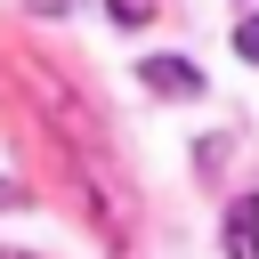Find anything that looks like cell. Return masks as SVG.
<instances>
[{
  "instance_id": "5b68a950",
  "label": "cell",
  "mask_w": 259,
  "mask_h": 259,
  "mask_svg": "<svg viewBox=\"0 0 259 259\" xmlns=\"http://www.w3.org/2000/svg\"><path fill=\"white\" fill-rule=\"evenodd\" d=\"M0 210H24V186L16 178H0Z\"/></svg>"
},
{
  "instance_id": "3957f363",
  "label": "cell",
  "mask_w": 259,
  "mask_h": 259,
  "mask_svg": "<svg viewBox=\"0 0 259 259\" xmlns=\"http://www.w3.org/2000/svg\"><path fill=\"white\" fill-rule=\"evenodd\" d=\"M235 57H243V65H259V16H243V24H235Z\"/></svg>"
},
{
  "instance_id": "7a4b0ae2",
  "label": "cell",
  "mask_w": 259,
  "mask_h": 259,
  "mask_svg": "<svg viewBox=\"0 0 259 259\" xmlns=\"http://www.w3.org/2000/svg\"><path fill=\"white\" fill-rule=\"evenodd\" d=\"M227 259H259V194L227 202Z\"/></svg>"
},
{
  "instance_id": "8992f818",
  "label": "cell",
  "mask_w": 259,
  "mask_h": 259,
  "mask_svg": "<svg viewBox=\"0 0 259 259\" xmlns=\"http://www.w3.org/2000/svg\"><path fill=\"white\" fill-rule=\"evenodd\" d=\"M0 259H24V251H0Z\"/></svg>"
},
{
  "instance_id": "277c9868",
  "label": "cell",
  "mask_w": 259,
  "mask_h": 259,
  "mask_svg": "<svg viewBox=\"0 0 259 259\" xmlns=\"http://www.w3.org/2000/svg\"><path fill=\"white\" fill-rule=\"evenodd\" d=\"M105 8H113V24H146L154 16V0H105Z\"/></svg>"
},
{
  "instance_id": "6da1fadb",
  "label": "cell",
  "mask_w": 259,
  "mask_h": 259,
  "mask_svg": "<svg viewBox=\"0 0 259 259\" xmlns=\"http://www.w3.org/2000/svg\"><path fill=\"white\" fill-rule=\"evenodd\" d=\"M138 81H146L154 97H202V73H194L186 57H146V65H138Z\"/></svg>"
}]
</instances>
